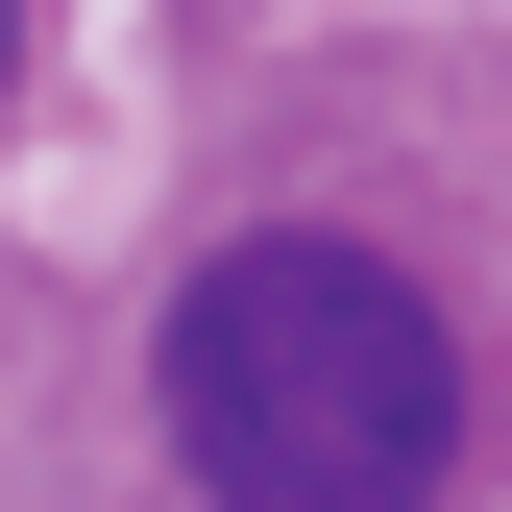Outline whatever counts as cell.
Here are the masks:
<instances>
[{"mask_svg": "<svg viewBox=\"0 0 512 512\" xmlns=\"http://www.w3.org/2000/svg\"><path fill=\"white\" fill-rule=\"evenodd\" d=\"M171 464H196V512H415L464 464L439 293L342 220H244L171 293Z\"/></svg>", "mask_w": 512, "mask_h": 512, "instance_id": "6da1fadb", "label": "cell"}]
</instances>
